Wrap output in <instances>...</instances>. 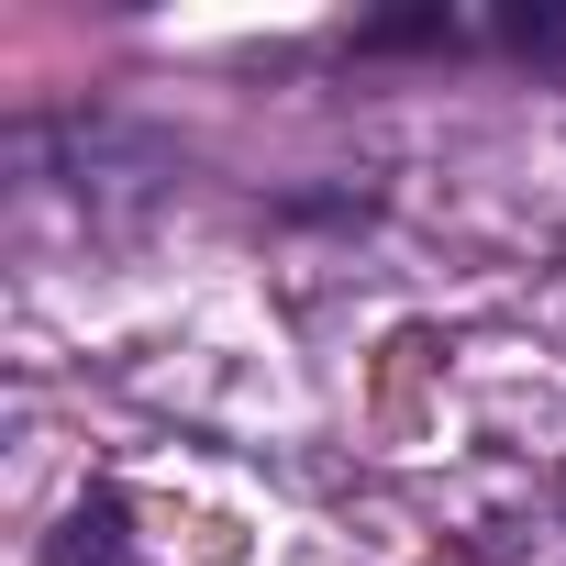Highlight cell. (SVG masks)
<instances>
[{"label": "cell", "instance_id": "6da1fadb", "mask_svg": "<svg viewBox=\"0 0 566 566\" xmlns=\"http://www.w3.org/2000/svg\"><path fill=\"white\" fill-rule=\"evenodd\" d=\"M112 533H123V511H112V500H90V511L67 522V544H56V566H112Z\"/></svg>", "mask_w": 566, "mask_h": 566}, {"label": "cell", "instance_id": "7a4b0ae2", "mask_svg": "<svg viewBox=\"0 0 566 566\" xmlns=\"http://www.w3.org/2000/svg\"><path fill=\"white\" fill-rule=\"evenodd\" d=\"M444 34H455L444 12H389V23H367L356 45H444Z\"/></svg>", "mask_w": 566, "mask_h": 566}, {"label": "cell", "instance_id": "3957f363", "mask_svg": "<svg viewBox=\"0 0 566 566\" xmlns=\"http://www.w3.org/2000/svg\"><path fill=\"white\" fill-rule=\"evenodd\" d=\"M511 45H566V12H500Z\"/></svg>", "mask_w": 566, "mask_h": 566}]
</instances>
